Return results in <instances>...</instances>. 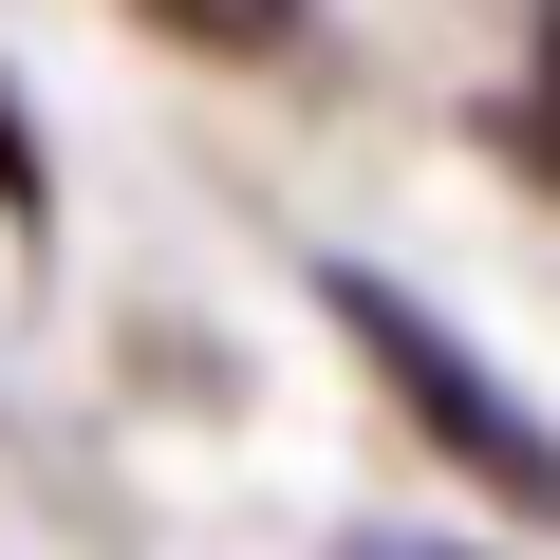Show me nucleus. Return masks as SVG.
<instances>
[{
	"label": "nucleus",
	"instance_id": "obj_3",
	"mask_svg": "<svg viewBox=\"0 0 560 560\" xmlns=\"http://www.w3.org/2000/svg\"><path fill=\"white\" fill-rule=\"evenodd\" d=\"M523 150H541V187H560V0H541V75H523V113H504Z\"/></svg>",
	"mask_w": 560,
	"mask_h": 560
},
{
	"label": "nucleus",
	"instance_id": "obj_4",
	"mask_svg": "<svg viewBox=\"0 0 560 560\" xmlns=\"http://www.w3.org/2000/svg\"><path fill=\"white\" fill-rule=\"evenodd\" d=\"M0 206H20V224H38V131H20V113H0Z\"/></svg>",
	"mask_w": 560,
	"mask_h": 560
},
{
	"label": "nucleus",
	"instance_id": "obj_2",
	"mask_svg": "<svg viewBox=\"0 0 560 560\" xmlns=\"http://www.w3.org/2000/svg\"><path fill=\"white\" fill-rule=\"evenodd\" d=\"M168 38H206V57H300V0H150Z\"/></svg>",
	"mask_w": 560,
	"mask_h": 560
},
{
	"label": "nucleus",
	"instance_id": "obj_1",
	"mask_svg": "<svg viewBox=\"0 0 560 560\" xmlns=\"http://www.w3.org/2000/svg\"><path fill=\"white\" fill-rule=\"evenodd\" d=\"M318 318H337V337L393 374V411H411L430 448H467V486H486V504L560 523V430H541V411H523V393H504V374H486V355H467V337L411 300V280H374V261H318Z\"/></svg>",
	"mask_w": 560,
	"mask_h": 560
},
{
	"label": "nucleus",
	"instance_id": "obj_5",
	"mask_svg": "<svg viewBox=\"0 0 560 560\" xmlns=\"http://www.w3.org/2000/svg\"><path fill=\"white\" fill-rule=\"evenodd\" d=\"M337 560H467V541H411V523H355Z\"/></svg>",
	"mask_w": 560,
	"mask_h": 560
}]
</instances>
